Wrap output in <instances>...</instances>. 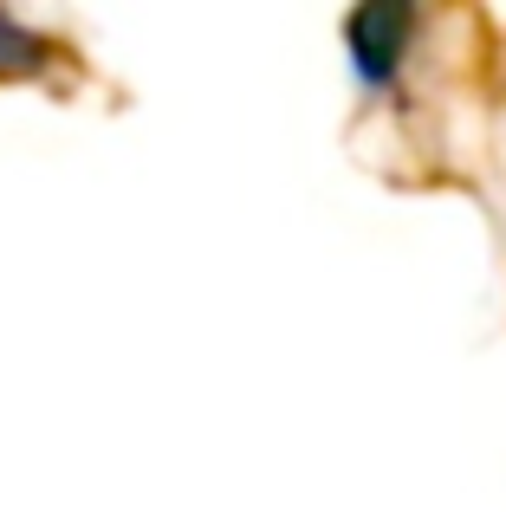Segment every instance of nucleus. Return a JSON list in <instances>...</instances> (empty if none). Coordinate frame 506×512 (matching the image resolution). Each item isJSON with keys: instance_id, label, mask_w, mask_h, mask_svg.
Masks as SVG:
<instances>
[{"instance_id": "nucleus-1", "label": "nucleus", "mask_w": 506, "mask_h": 512, "mask_svg": "<svg viewBox=\"0 0 506 512\" xmlns=\"http://www.w3.org/2000/svg\"><path fill=\"white\" fill-rule=\"evenodd\" d=\"M416 33H422V13L409 7H364L344 20V46H351L364 91H396V78L416 59Z\"/></svg>"}, {"instance_id": "nucleus-2", "label": "nucleus", "mask_w": 506, "mask_h": 512, "mask_svg": "<svg viewBox=\"0 0 506 512\" xmlns=\"http://www.w3.org/2000/svg\"><path fill=\"white\" fill-rule=\"evenodd\" d=\"M52 65V46L33 33V26H20L13 13H0V78H33Z\"/></svg>"}]
</instances>
